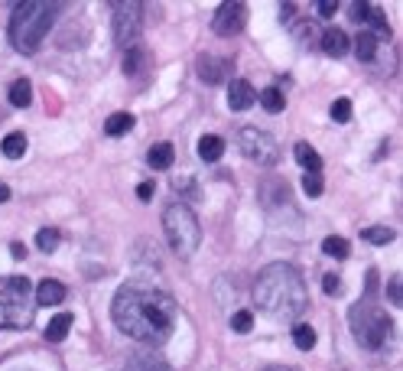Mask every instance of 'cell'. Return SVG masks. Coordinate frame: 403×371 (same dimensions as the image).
Returning a JSON list of instances; mask_svg holds the SVG:
<instances>
[{"label":"cell","instance_id":"obj_6","mask_svg":"<svg viewBox=\"0 0 403 371\" xmlns=\"http://www.w3.org/2000/svg\"><path fill=\"white\" fill-rule=\"evenodd\" d=\"M351 329H355V339L361 349L367 352H381L387 342H390V333H394V323L384 310H377L371 303H361L351 310Z\"/></svg>","mask_w":403,"mask_h":371},{"label":"cell","instance_id":"obj_33","mask_svg":"<svg viewBox=\"0 0 403 371\" xmlns=\"http://www.w3.org/2000/svg\"><path fill=\"white\" fill-rule=\"evenodd\" d=\"M322 290H325L328 296L342 293V280H338V274H325V277H322Z\"/></svg>","mask_w":403,"mask_h":371},{"label":"cell","instance_id":"obj_11","mask_svg":"<svg viewBox=\"0 0 403 371\" xmlns=\"http://www.w3.org/2000/svg\"><path fill=\"white\" fill-rule=\"evenodd\" d=\"M196 72H198V78H202L205 85H221V82H228L231 62H228V59H221V56H212V52H205V56H198Z\"/></svg>","mask_w":403,"mask_h":371},{"label":"cell","instance_id":"obj_3","mask_svg":"<svg viewBox=\"0 0 403 371\" xmlns=\"http://www.w3.org/2000/svg\"><path fill=\"white\" fill-rule=\"evenodd\" d=\"M59 17V3H46V0H23L13 7V17H10V43L17 52L23 56H33L43 39L49 36V29Z\"/></svg>","mask_w":403,"mask_h":371},{"label":"cell","instance_id":"obj_25","mask_svg":"<svg viewBox=\"0 0 403 371\" xmlns=\"http://www.w3.org/2000/svg\"><path fill=\"white\" fill-rule=\"evenodd\" d=\"M131 127H133V115H127V111H117V115L108 117V124H104V133H108V137H124Z\"/></svg>","mask_w":403,"mask_h":371},{"label":"cell","instance_id":"obj_1","mask_svg":"<svg viewBox=\"0 0 403 371\" xmlns=\"http://www.w3.org/2000/svg\"><path fill=\"white\" fill-rule=\"evenodd\" d=\"M176 300L153 284L131 280L111 300V319L127 339L140 345H163L176 329Z\"/></svg>","mask_w":403,"mask_h":371},{"label":"cell","instance_id":"obj_19","mask_svg":"<svg viewBox=\"0 0 403 371\" xmlns=\"http://www.w3.org/2000/svg\"><path fill=\"white\" fill-rule=\"evenodd\" d=\"M176 160V150H173V143H153L150 153H147V163H150L153 170H169Z\"/></svg>","mask_w":403,"mask_h":371},{"label":"cell","instance_id":"obj_35","mask_svg":"<svg viewBox=\"0 0 403 371\" xmlns=\"http://www.w3.org/2000/svg\"><path fill=\"white\" fill-rule=\"evenodd\" d=\"M335 10H338V0H319V3H316V13H319V17H332Z\"/></svg>","mask_w":403,"mask_h":371},{"label":"cell","instance_id":"obj_23","mask_svg":"<svg viewBox=\"0 0 403 371\" xmlns=\"http://www.w3.org/2000/svg\"><path fill=\"white\" fill-rule=\"evenodd\" d=\"M29 101H33V82H29V78H17V82L10 85V105L29 108Z\"/></svg>","mask_w":403,"mask_h":371},{"label":"cell","instance_id":"obj_34","mask_svg":"<svg viewBox=\"0 0 403 371\" xmlns=\"http://www.w3.org/2000/svg\"><path fill=\"white\" fill-rule=\"evenodd\" d=\"M387 293H390V303H394V306H403V293H400V277H390V284H387Z\"/></svg>","mask_w":403,"mask_h":371},{"label":"cell","instance_id":"obj_9","mask_svg":"<svg viewBox=\"0 0 403 371\" xmlns=\"http://www.w3.org/2000/svg\"><path fill=\"white\" fill-rule=\"evenodd\" d=\"M247 23V7L244 3H221L215 10V17H212V29H215V36L221 39H231L237 36Z\"/></svg>","mask_w":403,"mask_h":371},{"label":"cell","instance_id":"obj_10","mask_svg":"<svg viewBox=\"0 0 403 371\" xmlns=\"http://www.w3.org/2000/svg\"><path fill=\"white\" fill-rule=\"evenodd\" d=\"M351 20L355 23H361V27L371 33V36H377V43L384 46V43H390V27H387L384 13L374 7V3H351Z\"/></svg>","mask_w":403,"mask_h":371},{"label":"cell","instance_id":"obj_26","mask_svg":"<svg viewBox=\"0 0 403 371\" xmlns=\"http://www.w3.org/2000/svg\"><path fill=\"white\" fill-rule=\"evenodd\" d=\"M293 345L300 349V352H309V349H316V329L306 323H296L293 326Z\"/></svg>","mask_w":403,"mask_h":371},{"label":"cell","instance_id":"obj_4","mask_svg":"<svg viewBox=\"0 0 403 371\" xmlns=\"http://www.w3.org/2000/svg\"><path fill=\"white\" fill-rule=\"evenodd\" d=\"M36 316L29 277L10 274L0 280V329H27Z\"/></svg>","mask_w":403,"mask_h":371},{"label":"cell","instance_id":"obj_32","mask_svg":"<svg viewBox=\"0 0 403 371\" xmlns=\"http://www.w3.org/2000/svg\"><path fill=\"white\" fill-rule=\"evenodd\" d=\"M332 121L335 124L351 121V101H348V98H335V101H332Z\"/></svg>","mask_w":403,"mask_h":371},{"label":"cell","instance_id":"obj_41","mask_svg":"<svg viewBox=\"0 0 403 371\" xmlns=\"http://www.w3.org/2000/svg\"><path fill=\"white\" fill-rule=\"evenodd\" d=\"M261 371H300V368H290V365H267V368Z\"/></svg>","mask_w":403,"mask_h":371},{"label":"cell","instance_id":"obj_27","mask_svg":"<svg viewBox=\"0 0 403 371\" xmlns=\"http://www.w3.org/2000/svg\"><path fill=\"white\" fill-rule=\"evenodd\" d=\"M322 251H325L328 257H335V261H345L348 251H351V245H348L345 238H338V235H328V238L322 241Z\"/></svg>","mask_w":403,"mask_h":371},{"label":"cell","instance_id":"obj_24","mask_svg":"<svg viewBox=\"0 0 403 371\" xmlns=\"http://www.w3.org/2000/svg\"><path fill=\"white\" fill-rule=\"evenodd\" d=\"M257 98H261V105L267 115H280L283 108H286V95H283L280 88H263Z\"/></svg>","mask_w":403,"mask_h":371},{"label":"cell","instance_id":"obj_13","mask_svg":"<svg viewBox=\"0 0 403 371\" xmlns=\"http://www.w3.org/2000/svg\"><path fill=\"white\" fill-rule=\"evenodd\" d=\"M319 43H322V52L332 59H342L351 49V39L345 36V29H325L319 36Z\"/></svg>","mask_w":403,"mask_h":371},{"label":"cell","instance_id":"obj_17","mask_svg":"<svg viewBox=\"0 0 403 371\" xmlns=\"http://www.w3.org/2000/svg\"><path fill=\"white\" fill-rule=\"evenodd\" d=\"M377 52H381V43H377V36H371L367 29H361L355 39V56L361 59V62H374Z\"/></svg>","mask_w":403,"mask_h":371},{"label":"cell","instance_id":"obj_12","mask_svg":"<svg viewBox=\"0 0 403 371\" xmlns=\"http://www.w3.org/2000/svg\"><path fill=\"white\" fill-rule=\"evenodd\" d=\"M254 101H257V92L247 78H235L228 85V108L231 111H247V108H254Z\"/></svg>","mask_w":403,"mask_h":371},{"label":"cell","instance_id":"obj_8","mask_svg":"<svg viewBox=\"0 0 403 371\" xmlns=\"http://www.w3.org/2000/svg\"><path fill=\"white\" fill-rule=\"evenodd\" d=\"M143 33V3H114V43L124 49L137 46Z\"/></svg>","mask_w":403,"mask_h":371},{"label":"cell","instance_id":"obj_22","mask_svg":"<svg viewBox=\"0 0 403 371\" xmlns=\"http://www.w3.org/2000/svg\"><path fill=\"white\" fill-rule=\"evenodd\" d=\"M0 150H3V157L7 160H20L23 153H27V133L23 131H13L3 137V143H0Z\"/></svg>","mask_w":403,"mask_h":371},{"label":"cell","instance_id":"obj_31","mask_svg":"<svg viewBox=\"0 0 403 371\" xmlns=\"http://www.w3.org/2000/svg\"><path fill=\"white\" fill-rule=\"evenodd\" d=\"M302 189H306V196H309V199L322 196V189H325V182H322V173H306V176H302Z\"/></svg>","mask_w":403,"mask_h":371},{"label":"cell","instance_id":"obj_18","mask_svg":"<svg viewBox=\"0 0 403 371\" xmlns=\"http://www.w3.org/2000/svg\"><path fill=\"white\" fill-rule=\"evenodd\" d=\"M147 62H150V56H147V49L143 46H131L127 52H124V75H140L143 68H147Z\"/></svg>","mask_w":403,"mask_h":371},{"label":"cell","instance_id":"obj_21","mask_svg":"<svg viewBox=\"0 0 403 371\" xmlns=\"http://www.w3.org/2000/svg\"><path fill=\"white\" fill-rule=\"evenodd\" d=\"M72 313H59L56 319H49V326H46V342H62L68 335V329H72Z\"/></svg>","mask_w":403,"mask_h":371},{"label":"cell","instance_id":"obj_37","mask_svg":"<svg viewBox=\"0 0 403 371\" xmlns=\"http://www.w3.org/2000/svg\"><path fill=\"white\" fill-rule=\"evenodd\" d=\"M153 192H156V186H153L150 180H147V182H140V186H137V196H140L143 202H150V199H153Z\"/></svg>","mask_w":403,"mask_h":371},{"label":"cell","instance_id":"obj_5","mask_svg":"<svg viewBox=\"0 0 403 371\" xmlns=\"http://www.w3.org/2000/svg\"><path fill=\"white\" fill-rule=\"evenodd\" d=\"M163 231H166L169 247L176 251L179 257H192L202 245V225H198V215L189 209L186 202H173L163 212Z\"/></svg>","mask_w":403,"mask_h":371},{"label":"cell","instance_id":"obj_7","mask_svg":"<svg viewBox=\"0 0 403 371\" xmlns=\"http://www.w3.org/2000/svg\"><path fill=\"white\" fill-rule=\"evenodd\" d=\"M237 147H241L244 160L257 163V166H273V163L280 160V143H277V137L261 131V127H241Z\"/></svg>","mask_w":403,"mask_h":371},{"label":"cell","instance_id":"obj_14","mask_svg":"<svg viewBox=\"0 0 403 371\" xmlns=\"http://www.w3.org/2000/svg\"><path fill=\"white\" fill-rule=\"evenodd\" d=\"M36 306H59L62 300H66V286L59 284V280H43V284L36 286Z\"/></svg>","mask_w":403,"mask_h":371},{"label":"cell","instance_id":"obj_16","mask_svg":"<svg viewBox=\"0 0 403 371\" xmlns=\"http://www.w3.org/2000/svg\"><path fill=\"white\" fill-rule=\"evenodd\" d=\"M221 153H225V140L218 137V133H205V137H198V157L205 163H218L221 160Z\"/></svg>","mask_w":403,"mask_h":371},{"label":"cell","instance_id":"obj_15","mask_svg":"<svg viewBox=\"0 0 403 371\" xmlns=\"http://www.w3.org/2000/svg\"><path fill=\"white\" fill-rule=\"evenodd\" d=\"M121 371H173V368H169V362L163 358V355L150 352V355H137V358H131Z\"/></svg>","mask_w":403,"mask_h":371},{"label":"cell","instance_id":"obj_28","mask_svg":"<svg viewBox=\"0 0 403 371\" xmlns=\"http://www.w3.org/2000/svg\"><path fill=\"white\" fill-rule=\"evenodd\" d=\"M361 238L371 241V245H390V241H394V228H387V225H371V228L361 231Z\"/></svg>","mask_w":403,"mask_h":371},{"label":"cell","instance_id":"obj_38","mask_svg":"<svg viewBox=\"0 0 403 371\" xmlns=\"http://www.w3.org/2000/svg\"><path fill=\"white\" fill-rule=\"evenodd\" d=\"M173 189H182V192H189L192 189V180H189V176H173Z\"/></svg>","mask_w":403,"mask_h":371},{"label":"cell","instance_id":"obj_29","mask_svg":"<svg viewBox=\"0 0 403 371\" xmlns=\"http://www.w3.org/2000/svg\"><path fill=\"white\" fill-rule=\"evenodd\" d=\"M59 241H62V235H59L56 228H43V231H36V247H39V251H46V254H52V251H56Z\"/></svg>","mask_w":403,"mask_h":371},{"label":"cell","instance_id":"obj_40","mask_svg":"<svg viewBox=\"0 0 403 371\" xmlns=\"http://www.w3.org/2000/svg\"><path fill=\"white\" fill-rule=\"evenodd\" d=\"M3 202H10V186L7 182H0V205H3Z\"/></svg>","mask_w":403,"mask_h":371},{"label":"cell","instance_id":"obj_20","mask_svg":"<svg viewBox=\"0 0 403 371\" xmlns=\"http://www.w3.org/2000/svg\"><path fill=\"white\" fill-rule=\"evenodd\" d=\"M293 157H296V163H300V166H302L306 173H319V170H322V157H319L316 150H312V147H309L306 140L293 147Z\"/></svg>","mask_w":403,"mask_h":371},{"label":"cell","instance_id":"obj_42","mask_svg":"<svg viewBox=\"0 0 403 371\" xmlns=\"http://www.w3.org/2000/svg\"><path fill=\"white\" fill-rule=\"evenodd\" d=\"M10 254H13V257H17V261H20V257L27 254V247H23V245H13V247H10Z\"/></svg>","mask_w":403,"mask_h":371},{"label":"cell","instance_id":"obj_39","mask_svg":"<svg viewBox=\"0 0 403 371\" xmlns=\"http://www.w3.org/2000/svg\"><path fill=\"white\" fill-rule=\"evenodd\" d=\"M293 10H296L293 3H280V20H286V23H290V20H293Z\"/></svg>","mask_w":403,"mask_h":371},{"label":"cell","instance_id":"obj_30","mask_svg":"<svg viewBox=\"0 0 403 371\" xmlns=\"http://www.w3.org/2000/svg\"><path fill=\"white\" fill-rule=\"evenodd\" d=\"M251 326H254V313H251V310H237V313L231 316V329H235L237 335H247V333H251Z\"/></svg>","mask_w":403,"mask_h":371},{"label":"cell","instance_id":"obj_36","mask_svg":"<svg viewBox=\"0 0 403 371\" xmlns=\"http://www.w3.org/2000/svg\"><path fill=\"white\" fill-rule=\"evenodd\" d=\"M319 36V33H316V27H312V23H302V27H296V39H302V43H306V39H316Z\"/></svg>","mask_w":403,"mask_h":371},{"label":"cell","instance_id":"obj_2","mask_svg":"<svg viewBox=\"0 0 403 371\" xmlns=\"http://www.w3.org/2000/svg\"><path fill=\"white\" fill-rule=\"evenodd\" d=\"M254 303L263 316H270L277 323H293L306 313L309 290H306V280L296 267L273 261L254 280Z\"/></svg>","mask_w":403,"mask_h":371}]
</instances>
